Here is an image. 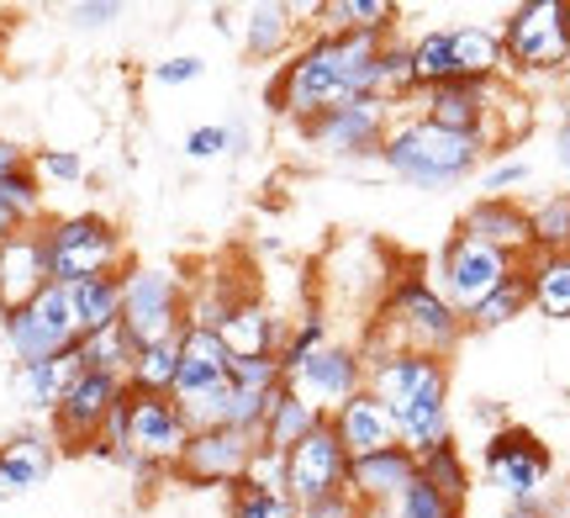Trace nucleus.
Returning <instances> with one entry per match:
<instances>
[{"mask_svg": "<svg viewBox=\"0 0 570 518\" xmlns=\"http://www.w3.org/2000/svg\"><path fill=\"white\" fill-rule=\"evenodd\" d=\"M381 32H312L302 48L281 63L269 80L265 101L275 117L306 127L333 106L375 96V59H381Z\"/></svg>", "mask_w": 570, "mask_h": 518, "instance_id": "1", "label": "nucleus"}, {"mask_svg": "<svg viewBox=\"0 0 570 518\" xmlns=\"http://www.w3.org/2000/svg\"><path fill=\"white\" fill-rule=\"evenodd\" d=\"M465 339V317L449 307L439 286H433V275L423 265H402L391 275L386 296L375 302V317L365 323V344L360 354L370 360H381V354H428V360H449L454 344Z\"/></svg>", "mask_w": 570, "mask_h": 518, "instance_id": "2", "label": "nucleus"}, {"mask_svg": "<svg viewBox=\"0 0 570 518\" xmlns=\"http://www.w3.org/2000/svg\"><path fill=\"white\" fill-rule=\"evenodd\" d=\"M365 392H375L396 418V439L412 456H428L454 439V413H449V360L428 354H381L365 365Z\"/></svg>", "mask_w": 570, "mask_h": 518, "instance_id": "3", "label": "nucleus"}, {"mask_svg": "<svg viewBox=\"0 0 570 518\" xmlns=\"http://www.w3.org/2000/svg\"><path fill=\"white\" fill-rule=\"evenodd\" d=\"M491 144L475 138V133H449V127H433L417 111H402L391 123L386 144H381V165H386L391 180H402L412 190H449L470 180L475 169L487 165Z\"/></svg>", "mask_w": 570, "mask_h": 518, "instance_id": "4", "label": "nucleus"}, {"mask_svg": "<svg viewBox=\"0 0 570 518\" xmlns=\"http://www.w3.org/2000/svg\"><path fill=\"white\" fill-rule=\"evenodd\" d=\"M175 408L185 413L190 434L196 429H217L227 413V397H233V354L217 339V329H196L185 323L180 333V371H175Z\"/></svg>", "mask_w": 570, "mask_h": 518, "instance_id": "5", "label": "nucleus"}, {"mask_svg": "<svg viewBox=\"0 0 570 518\" xmlns=\"http://www.w3.org/2000/svg\"><path fill=\"white\" fill-rule=\"evenodd\" d=\"M42 250L53 286H80L96 275H122V233L101 212H75L42 223Z\"/></svg>", "mask_w": 570, "mask_h": 518, "instance_id": "6", "label": "nucleus"}, {"mask_svg": "<svg viewBox=\"0 0 570 518\" xmlns=\"http://www.w3.org/2000/svg\"><path fill=\"white\" fill-rule=\"evenodd\" d=\"M497 32H502V53H508L512 75L550 80V75H566L570 69L566 0H523V6H512Z\"/></svg>", "mask_w": 570, "mask_h": 518, "instance_id": "7", "label": "nucleus"}, {"mask_svg": "<svg viewBox=\"0 0 570 518\" xmlns=\"http://www.w3.org/2000/svg\"><path fill=\"white\" fill-rule=\"evenodd\" d=\"M185 307H190V286L169 265H122V329L138 350L180 339Z\"/></svg>", "mask_w": 570, "mask_h": 518, "instance_id": "8", "label": "nucleus"}, {"mask_svg": "<svg viewBox=\"0 0 570 518\" xmlns=\"http://www.w3.org/2000/svg\"><path fill=\"white\" fill-rule=\"evenodd\" d=\"M402 111L381 96H360V101H344L323 111V117H312L302 127V138L323 159H338V165H360V159H381V144H386L391 123H396Z\"/></svg>", "mask_w": 570, "mask_h": 518, "instance_id": "9", "label": "nucleus"}, {"mask_svg": "<svg viewBox=\"0 0 570 518\" xmlns=\"http://www.w3.org/2000/svg\"><path fill=\"white\" fill-rule=\"evenodd\" d=\"M518 265L523 260H512L502 250H487V244H475L465 233H449V244L439 250L428 275H433V286H439V296H444L449 307L460 312V317H470L508 275H518Z\"/></svg>", "mask_w": 570, "mask_h": 518, "instance_id": "10", "label": "nucleus"}, {"mask_svg": "<svg viewBox=\"0 0 570 518\" xmlns=\"http://www.w3.org/2000/svg\"><path fill=\"white\" fill-rule=\"evenodd\" d=\"M80 323H75V307H69V286H48L38 291L27 307H17L6 317V344H11V360L17 365H42L53 354L80 350Z\"/></svg>", "mask_w": 570, "mask_h": 518, "instance_id": "11", "label": "nucleus"}, {"mask_svg": "<svg viewBox=\"0 0 570 518\" xmlns=\"http://www.w3.org/2000/svg\"><path fill=\"white\" fill-rule=\"evenodd\" d=\"M481 466H487L491 487H497L508 502L544 498V487H550V477H554L550 444L533 434V429H523V423H502L497 434H487Z\"/></svg>", "mask_w": 570, "mask_h": 518, "instance_id": "12", "label": "nucleus"}, {"mask_svg": "<svg viewBox=\"0 0 570 518\" xmlns=\"http://www.w3.org/2000/svg\"><path fill=\"white\" fill-rule=\"evenodd\" d=\"M285 392H296L312 413L327 418L333 408H344L354 392H365V354H360V344L327 339L323 350H312L302 365L285 371Z\"/></svg>", "mask_w": 570, "mask_h": 518, "instance_id": "13", "label": "nucleus"}, {"mask_svg": "<svg viewBox=\"0 0 570 518\" xmlns=\"http://www.w3.org/2000/svg\"><path fill=\"white\" fill-rule=\"evenodd\" d=\"M190 444V423L175 408V397L159 392H132L127 387V450H132V466H154V471H175Z\"/></svg>", "mask_w": 570, "mask_h": 518, "instance_id": "14", "label": "nucleus"}, {"mask_svg": "<svg viewBox=\"0 0 570 518\" xmlns=\"http://www.w3.org/2000/svg\"><path fill=\"white\" fill-rule=\"evenodd\" d=\"M285 492H291L296 508L323 502V498H344L348 492V456H344V444H338V434L327 429V418L285 456Z\"/></svg>", "mask_w": 570, "mask_h": 518, "instance_id": "15", "label": "nucleus"}, {"mask_svg": "<svg viewBox=\"0 0 570 518\" xmlns=\"http://www.w3.org/2000/svg\"><path fill=\"white\" fill-rule=\"evenodd\" d=\"M259 456V434H244V429H196L190 444H185L180 456V471L185 481H196V487H238L248 477V466Z\"/></svg>", "mask_w": 570, "mask_h": 518, "instance_id": "16", "label": "nucleus"}, {"mask_svg": "<svg viewBox=\"0 0 570 518\" xmlns=\"http://www.w3.org/2000/svg\"><path fill=\"white\" fill-rule=\"evenodd\" d=\"M127 381H117V375H101V371H80V381L63 392V402L53 408V444H63V450H90L96 439H101L106 418H111V408L122 402Z\"/></svg>", "mask_w": 570, "mask_h": 518, "instance_id": "17", "label": "nucleus"}, {"mask_svg": "<svg viewBox=\"0 0 570 518\" xmlns=\"http://www.w3.org/2000/svg\"><path fill=\"white\" fill-rule=\"evenodd\" d=\"M502 96V80H449L433 85V90H417V117H428L433 127H449V133H475L497 148V127H491V106Z\"/></svg>", "mask_w": 570, "mask_h": 518, "instance_id": "18", "label": "nucleus"}, {"mask_svg": "<svg viewBox=\"0 0 570 518\" xmlns=\"http://www.w3.org/2000/svg\"><path fill=\"white\" fill-rule=\"evenodd\" d=\"M217 339L227 344L233 360H275V354H281V339H285V317H275V307H269L259 291H244V296L223 312Z\"/></svg>", "mask_w": 570, "mask_h": 518, "instance_id": "19", "label": "nucleus"}, {"mask_svg": "<svg viewBox=\"0 0 570 518\" xmlns=\"http://www.w3.org/2000/svg\"><path fill=\"white\" fill-rule=\"evenodd\" d=\"M460 233L487 244V250H502L512 260H529L533 254V228H529V207L518 196H481L470 202L465 217H460Z\"/></svg>", "mask_w": 570, "mask_h": 518, "instance_id": "20", "label": "nucleus"}, {"mask_svg": "<svg viewBox=\"0 0 570 518\" xmlns=\"http://www.w3.org/2000/svg\"><path fill=\"white\" fill-rule=\"evenodd\" d=\"M327 429L338 434L348 460L381 456L391 444H402V439H396V418H391V408L375 392H354L344 408H333V413H327Z\"/></svg>", "mask_w": 570, "mask_h": 518, "instance_id": "21", "label": "nucleus"}, {"mask_svg": "<svg viewBox=\"0 0 570 518\" xmlns=\"http://www.w3.org/2000/svg\"><path fill=\"white\" fill-rule=\"evenodd\" d=\"M53 286L48 275V250H42V228H21L17 238L0 244V317L27 307L38 291Z\"/></svg>", "mask_w": 570, "mask_h": 518, "instance_id": "22", "label": "nucleus"}, {"mask_svg": "<svg viewBox=\"0 0 570 518\" xmlns=\"http://www.w3.org/2000/svg\"><path fill=\"white\" fill-rule=\"evenodd\" d=\"M412 481H417V456L407 444H391L381 456L348 460V498L360 508H396Z\"/></svg>", "mask_w": 570, "mask_h": 518, "instance_id": "23", "label": "nucleus"}, {"mask_svg": "<svg viewBox=\"0 0 570 518\" xmlns=\"http://www.w3.org/2000/svg\"><path fill=\"white\" fill-rule=\"evenodd\" d=\"M285 371L281 360H233V397H227V429H244V434H259L269 402L281 397Z\"/></svg>", "mask_w": 570, "mask_h": 518, "instance_id": "24", "label": "nucleus"}, {"mask_svg": "<svg viewBox=\"0 0 570 518\" xmlns=\"http://www.w3.org/2000/svg\"><path fill=\"white\" fill-rule=\"evenodd\" d=\"M302 11L296 6H285V0H259V6H248L244 21H238V38H244V53L254 63H275V59H291L296 48H302Z\"/></svg>", "mask_w": 570, "mask_h": 518, "instance_id": "25", "label": "nucleus"}, {"mask_svg": "<svg viewBox=\"0 0 570 518\" xmlns=\"http://www.w3.org/2000/svg\"><path fill=\"white\" fill-rule=\"evenodd\" d=\"M53 460H59V444L53 434H38V429H21L0 444V498H27L32 487L48 481L53 471Z\"/></svg>", "mask_w": 570, "mask_h": 518, "instance_id": "26", "label": "nucleus"}, {"mask_svg": "<svg viewBox=\"0 0 570 518\" xmlns=\"http://www.w3.org/2000/svg\"><path fill=\"white\" fill-rule=\"evenodd\" d=\"M296 11L317 17V32H381V38H391L402 21V6H391V0H312Z\"/></svg>", "mask_w": 570, "mask_h": 518, "instance_id": "27", "label": "nucleus"}, {"mask_svg": "<svg viewBox=\"0 0 570 518\" xmlns=\"http://www.w3.org/2000/svg\"><path fill=\"white\" fill-rule=\"evenodd\" d=\"M80 371H85L80 350L53 354V360H42V365H17V397H21V408H32V413H48V418H53V408H59L63 392L80 381Z\"/></svg>", "mask_w": 570, "mask_h": 518, "instance_id": "28", "label": "nucleus"}, {"mask_svg": "<svg viewBox=\"0 0 570 518\" xmlns=\"http://www.w3.org/2000/svg\"><path fill=\"white\" fill-rule=\"evenodd\" d=\"M449 48H454V75L460 80H502L508 75V53H502L497 27L460 21V27H449Z\"/></svg>", "mask_w": 570, "mask_h": 518, "instance_id": "29", "label": "nucleus"}, {"mask_svg": "<svg viewBox=\"0 0 570 518\" xmlns=\"http://www.w3.org/2000/svg\"><path fill=\"white\" fill-rule=\"evenodd\" d=\"M529 307L550 323H570V254H529L523 260Z\"/></svg>", "mask_w": 570, "mask_h": 518, "instance_id": "30", "label": "nucleus"}, {"mask_svg": "<svg viewBox=\"0 0 570 518\" xmlns=\"http://www.w3.org/2000/svg\"><path fill=\"white\" fill-rule=\"evenodd\" d=\"M317 423H323V413H312L302 397L281 387V397L269 402L265 423H259V450H269V456H291V450H296V444H302Z\"/></svg>", "mask_w": 570, "mask_h": 518, "instance_id": "31", "label": "nucleus"}, {"mask_svg": "<svg viewBox=\"0 0 570 518\" xmlns=\"http://www.w3.org/2000/svg\"><path fill=\"white\" fill-rule=\"evenodd\" d=\"M69 307H75L80 333H101L122 323V275H96V281L69 286Z\"/></svg>", "mask_w": 570, "mask_h": 518, "instance_id": "32", "label": "nucleus"}, {"mask_svg": "<svg viewBox=\"0 0 570 518\" xmlns=\"http://www.w3.org/2000/svg\"><path fill=\"white\" fill-rule=\"evenodd\" d=\"M417 481H428L439 498L454 508V514H465V498H470V466L465 456H460V444L449 439V444H439V450H428V456H417Z\"/></svg>", "mask_w": 570, "mask_h": 518, "instance_id": "33", "label": "nucleus"}, {"mask_svg": "<svg viewBox=\"0 0 570 518\" xmlns=\"http://www.w3.org/2000/svg\"><path fill=\"white\" fill-rule=\"evenodd\" d=\"M375 96L391 101L396 111L407 101H417V80H412V42L402 32H391L381 42V59H375Z\"/></svg>", "mask_w": 570, "mask_h": 518, "instance_id": "34", "label": "nucleus"}, {"mask_svg": "<svg viewBox=\"0 0 570 518\" xmlns=\"http://www.w3.org/2000/svg\"><path fill=\"white\" fill-rule=\"evenodd\" d=\"M529 312V281H523V265H518V275H508L502 286L491 291L481 307L465 317V333H491V329H508V323H518Z\"/></svg>", "mask_w": 570, "mask_h": 518, "instance_id": "35", "label": "nucleus"}, {"mask_svg": "<svg viewBox=\"0 0 570 518\" xmlns=\"http://www.w3.org/2000/svg\"><path fill=\"white\" fill-rule=\"evenodd\" d=\"M533 254H570V190H550L529 207Z\"/></svg>", "mask_w": 570, "mask_h": 518, "instance_id": "36", "label": "nucleus"}, {"mask_svg": "<svg viewBox=\"0 0 570 518\" xmlns=\"http://www.w3.org/2000/svg\"><path fill=\"white\" fill-rule=\"evenodd\" d=\"M412 80L417 90H433V85L460 80L454 75V48H449V27H428L412 38Z\"/></svg>", "mask_w": 570, "mask_h": 518, "instance_id": "37", "label": "nucleus"}, {"mask_svg": "<svg viewBox=\"0 0 570 518\" xmlns=\"http://www.w3.org/2000/svg\"><path fill=\"white\" fill-rule=\"evenodd\" d=\"M132 354H138V344L127 339L122 323H111V329L85 333V339H80V360H85V371L117 375V381H127V371H132Z\"/></svg>", "mask_w": 570, "mask_h": 518, "instance_id": "38", "label": "nucleus"}, {"mask_svg": "<svg viewBox=\"0 0 570 518\" xmlns=\"http://www.w3.org/2000/svg\"><path fill=\"white\" fill-rule=\"evenodd\" d=\"M175 371H180V339H164V344H148V350L132 354L127 387H132V392H159V397H169V387H175Z\"/></svg>", "mask_w": 570, "mask_h": 518, "instance_id": "39", "label": "nucleus"}, {"mask_svg": "<svg viewBox=\"0 0 570 518\" xmlns=\"http://www.w3.org/2000/svg\"><path fill=\"white\" fill-rule=\"evenodd\" d=\"M233 502H227V518H296V502L281 487H259V481H238L227 487Z\"/></svg>", "mask_w": 570, "mask_h": 518, "instance_id": "40", "label": "nucleus"}, {"mask_svg": "<svg viewBox=\"0 0 570 518\" xmlns=\"http://www.w3.org/2000/svg\"><path fill=\"white\" fill-rule=\"evenodd\" d=\"M327 339H333V333H327V312L323 307H306L302 323H296V329H285V339H281V354H275V360H281V371L302 365L306 354L323 350Z\"/></svg>", "mask_w": 570, "mask_h": 518, "instance_id": "41", "label": "nucleus"}, {"mask_svg": "<svg viewBox=\"0 0 570 518\" xmlns=\"http://www.w3.org/2000/svg\"><path fill=\"white\" fill-rule=\"evenodd\" d=\"M27 169L42 180H53V186H80L85 180V159L75 154V148H38L32 159H27Z\"/></svg>", "mask_w": 570, "mask_h": 518, "instance_id": "42", "label": "nucleus"}, {"mask_svg": "<svg viewBox=\"0 0 570 518\" xmlns=\"http://www.w3.org/2000/svg\"><path fill=\"white\" fill-rule=\"evenodd\" d=\"M533 180V165L529 159H491L481 169V196H512L518 186H529Z\"/></svg>", "mask_w": 570, "mask_h": 518, "instance_id": "43", "label": "nucleus"}, {"mask_svg": "<svg viewBox=\"0 0 570 518\" xmlns=\"http://www.w3.org/2000/svg\"><path fill=\"white\" fill-rule=\"evenodd\" d=\"M185 159H196V165H212V159H223L227 154V123H202L185 133Z\"/></svg>", "mask_w": 570, "mask_h": 518, "instance_id": "44", "label": "nucleus"}, {"mask_svg": "<svg viewBox=\"0 0 570 518\" xmlns=\"http://www.w3.org/2000/svg\"><path fill=\"white\" fill-rule=\"evenodd\" d=\"M396 518H454V508L428 481H412L407 492H402V502H396Z\"/></svg>", "mask_w": 570, "mask_h": 518, "instance_id": "45", "label": "nucleus"}, {"mask_svg": "<svg viewBox=\"0 0 570 518\" xmlns=\"http://www.w3.org/2000/svg\"><path fill=\"white\" fill-rule=\"evenodd\" d=\"M202 75H206L202 53H175V59L154 63V85H196Z\"/></svg>", "mask_w": 570, "mask_h": 518, "instance_id": "46", "label": "nucleus"}, {"mask_svg": "<svg viewBox=\"0 0 570 518\" xmlns=\"http://www.w3.org/2000/svg\"><path fill=\"white\" fill-rule=\"evenodd\" d=\"M117 17H122L117 0H80V6H69V21H80V27H106Z\"/></svg>", "mask_w": 570, "mask_h": 518, "instance_id": "47", "label": "nucleus"}, {"mask_svg": "<svg viewBox=\"0 0 570 518\" xmlns=\"http://www.w3.org/2000/svg\"><path fill=\"white\" fill-rule=\"evenodd\" d=\"M470 413H475V423H481V429H491V434H497L502 423H512V418H508V408H502V402H491V397H481V402H475Z\"/></svg>", "mask_w": 570, "mask_h": 518, "instance_id": "48", "label": "nucleus"}, {"mask_svg": "<svg viewBox=\"0 0 570 518\" xmlns=\"http://www.w3.org/2000/svg\"><path fill=\"white\" fill-rule=\"evenodd\" d=\"M554 165L570 175V101H566V111H560V123H554Z\"/></svg>", "mask_w": 570, "mask_h": 518, "instance_id": "49", "label": "nucleus"}, {"mask_svg": "<svg viewBox=\"0 0 570 518\" xmlns=\"http://www.w3.org/2000/svg\"><path fill=\"white\" fill-rule=\"evenodd\" d=\"M17 169H27V148L11 144V138H0V180L17 175Z\"/></svg>", "mask_w": 570, "mask_h": 518, "instance_id": "50", "label": "nucleus"}, {"mask_svg": "<svg viewBox=\"0 0 570 518\" xmlns=\"http://www.w3.org/2000/svg\"><path fill=\"white\" fill-rule=\"evenodd\" d=\"M254 148V127L248 123H227V154H248Z\"/></svg>", "mask_w": 570, "mask_h": 518, "instance_id": "51", "label": "nucleus"}, {"mask_svg": "<svg viewBox=\"0 0 570 518\" xmlns=\"http://www.w3.org/2000/svg\"><path fill=\"white\" fill-rule=\"evenodd\" d=\"M17 233H21V217L0 202V244H6V238H17Z\"/></svg>", "mask_w": 570, "mask_h": 518, "instance_id": "52", "label": "nucleus"}, {"mask_svg": "<svg viewBox=\"0 0 570 518\" xmlns=\"http://www.w3.org/2000/svg\"><path fill=\"white\" fill-rule=\"evenodd\" d=\"M566 413H570V387H566Z\"/></svg>", "mask_w": 570, "mask_h": 518, "instance_id": "53", "label": "nucleus"}, {"mask_svg": "<svg viewBox=\"0 0 570 518\" xmlns=\"http://www.w3.org/2000/svg\"><path fill=\"white\" fill-rule=\"evenodd\" d=\"M566 21H570V0H566Z\"/></svg>", "mask_w": 570, "mask_h": 518, "instance_id": "54", "label": "nucleus"}, {"mask_svg": "<svg viewBox=\"0 0 570 518\" xmlns=\"http://www.w3.org/2000/svg\"><path fill=\"white\" fill-rule=\"evenodd\" d=\"M544 518H560V514H554V508H550V514H544Z\"/></svg>", "mask_w": 570, "mask_h": 518, "instance_id": "55", "label": "nucleus"}, {"mask_svg": "<svg viewBox=\"0 0 570 518\" xmlns=\"http://www.w3.org/2000/svg\"><path fill=\"white\" fill-rule=\"evenodd\" d=\"M454 518H465V514H454Z\"/></svg>", "mask_w": 570, "mask_h": 518, "instance_id": "56", "label": "nucleus"}]
</instances>
